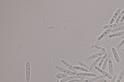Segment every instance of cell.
I'll list each match as a JSON object with an SVG mask.
<instances>
[{"mask_svg": "<svg viewBox=\"0 0 124 82\" xmlns=\"http://www.w3.org/2000/svg\"><path fill=\"white\" fill-rule=\"evenodd\" d=\"M117 75L115 74H114L110 82H115L116 78Z\"/></svg>", "mask_w": 124, "mask_h": 82, "instance_id": "cell-26", "label": "cell"}, {"mask_svg": "<svg viewBox=\"0 0 124 82\" xmlns=\"http://www.w3.org/2000/svg\"><path fill=\"white\" fill-rule=\"evenodd\" d=\"M124 30V26H121L112 29L111 32H114Z\"/></svg>", "mask_w": 124, "mask_h": 82, "instance_id": "cell-22", "label": "cell"}, {"mask_svg": "<svg viewBox=\"0 0 124 82\" xmlns=\"http://www.w3.org/2000/svg\"><path fill=\"white\" fill-rule=\"evenodd\" d=\"M85 77L78 76H73L67 77L66 78L61 80L60 82H66L72 80L84 79Z\"/></svg>", "mask_w": 124, "mask_h": 82, "instance_id": "cell-2", "label": "cell"}, {"mask_svg": "<svg viewBox=\"0 0 124 82\" xmlns=\"http://www.w3.org/2000/svg\"><path fill=\"white\" fill-rule=\"evenodd\" d=\"M124 76V69L121 71L116 82H120Z\"/></svg>", "mask_w": 124, "mask_h": 82, "instance_id": "cell-20", "label": "cell"}, {"mask_svg": "<svg viewBox=\"0 0 124 82\" xmlns=\"http://www.w3.org/2000/svg\"><path fill=\"white\" fill-rule=\"evenodd\" d=\"M112 29H107L104 31L98 38V40L100 41L110 32Z\"/></svg>", "mask_w": 124, "mask_h": 82, "instance_id": "cell-13", "label": "cell"}, {"mask_svg": "<svg viewBox=\"0 0 124 82\" xmlns=\"http://www.w3.org/2000/svg\"><path fill=\"white\" fill-rule=\"evenodd\" d=\"M89 79H86L84 80L81 82H89Z\"/></svg>", "mask_w": 124, "mask_h": 82, "instance_id": "cell-30", "label": "cell"}, {"mask_svg": "<svg viewBox=\"0 0 124 82\" xmlns=\"http://www.w3.org/2000/svg\"><path fill=\"white\" fill-rule=\"evenodd\" d=\"M123 24V22L119 23L104 25L103 27V29H107L114 28L122 26Z\"/></svg>", "mask_w": 124, "mask_h": 82, "instance_id": "cell-5", "label": "cell"}, {"mask_svg": "<svg viewBox=\"0 0 124 82\" xmlns=\"http://www.w3.org/2000/svg\"><path fill=\"white\" fill-rule=\"evenodd\" d=\"M122 51L124 52V48L122 50Z\"/></svg>", "mask_w": 124, "mask_h": 82, "instance_id": "cell-32", "label": "cell"}, {"mask_svg": "<svg viewBox=\"0 0 124 82\" xmlns=\"http://www.w3.org/2000/svg\"><path fill=\"white\" fill-rule=\"evenodd\" d=\"M94 67L97 71L101 73L105 77L110 79H112V76L109 74L104 70H102L99 67L95 66Z\"/></svg>", "mask_w": 124, "mask_h": 82, "instance_id": "cell-4", "label": "cell"}, {"mask_svg": "<svg viewBox=\"0 0 124 82\" xmlns=\"http://www.w3.org/2000/svg\"><path fill=\"white\" fill-rule=\"evenodd\" d=\"M124 44V39H123L121 42L115 48L116 50H117L119 49Z\"/></svg>", "mask_w": 124, "mask_h": 82, "instance_id": "cell-24", "label": "cell"}, {"mask_svg": "<svg viewBox=\"0 0 124 82\" xmlns=\"http://www.w3.org/2000/svg\"><path fill=\"white\" fill-rule=\"evenodd\" d=\"M76 75L82 76L89 77H95L97 76V75L95 74L88 72L79 73H78Z\"/></svg>", "mask_w": 124, "mask_h": 82, "instance_id": "cell-10", "label": "cell"}, {"mask_svg": "<svg viewBox=\"0 0 124 82\" xmlns=\"http://www.w3.org/2000/svg\"><path fill=\"white\" fill-rule=\"evenodd\" d=\"M111 50L114 59L116 61L117 63H119L120 61V59L116 49L113 47H112Z\"/></svg>", "mask_w": 124, "mask_h": 82, "instance_id": "cell-8", "label": "cell"}, {"mask_svg": "<svg viewBox=\"0 0 124 82\" xmlns=\"http://www.w3.org/2000/svg\"><path fill=\"white\" fill-rule=\"evenodd\" d=\"M60 61L61 63L68 67L70 70L74 72L76 74V75L78 74L77 70L73 68V66L66 61L63 59H61L60 60Z\"/></svg>", "mask_w": 124, "mask_h": 82, "instance_id": "cell-9", "label": "cell"}, {"mask_svg": "<svg viewBox=\"0 0 124 82\" xmlns=\"http://www.w3.org/2000/svg\"><path fill=\"white\" fill-rule=\"evenodd\" d=\"M105 77H106L103 75H100L92 78L89 80V82H93L100 79H103Z\"/></svg>", "mask_w": 124, "mask_h": 82, "instance_id": "cell-16", "label": "cell"}, {"mask_svg": "<svg viewBox=\"0 0 124 82\" xmlns=\"http://www.w3.org/2000/svg\"><path fill=\"white\" fill-rule=\"evenodd\" d=\"M108 65L109 74L112 76L113 73V64L112 60L110 58L108 61Z\"/></svg>", "mask_w": 124, "mask_h": 82, "instance_id": "cell-11", "label": "cell"}, {"mask_svg": "<svg viewBox=\"0 0 124 82\" xmlns=\"http://www.w3.org/2000/svg\"><path fill=\"white\" fill-rule=\"evenodd\" d=\"M107 80L104 79H102L93 82H108Z\"/></svg>", "mask_w": 124, "mask_h": 82, "instance_id": "cell-25", "label": "cell"}, {"mask_svg": "<svg viewBox=\"0 0 124 82\" xmlns=\"http://www.w3.org/2000/svg\"><path fill=\"white\" fill-rule=\"evenodd\" d=\"M110 54H108L103 63L102 69V70H104L105 69L107 64L108 63L109 60L110 58Z\"/></svg>", "mask_w": 124, "mask_h": 82, "instance_id": "cell-15", "label": "cell"}, {"mask_svg": "<svg viewBox=\"0 0 124 82\" xmlns=\"http://www.w3.org/2000/svg\"><path fill=\"white\" fill-rule=\"evenodd\" d=\"M124 14L120 20V23L123 22L124 21Z\"/></svg>", "mask_w": 124, "mask_h": 82, "instance_id": "cell-28", "label": "cell"}, {"mask_svg": "<svg viewBox=\"0 0 124 82\" xmlns=\"http://www.w3.org/2000/svg\"><path fill=\"white\" fill-rule=\"evenodd\" d=\"M84 79H78L77 81L74 82H81L84 80Z\"/></svg>", "mask_w": 124, "mask_h": 82, "instance_id": "cell-27", "label": "cell"}, {"mask_svg": "<svg viewBox=\"0 0 124 82\" xmlns=\"http://www.w3.org/2000/svg\"><path fill=\"white\" fill-rule=\"evenodd\" d=\"M73 68L76 70H79L86 72H88L89 71L88 70L82 67L76 65L73 66Z\"/></svg>", "mask_w": 124, "mask_h": 82, "instance_id": "cell-18", "label": "cell"}, {"mask_svg": "<svg viewBox=\"0 0 124 82\" xmlns=\"http://www.w3.org/2000/svg\"><path fill=\"white\" fill-rule=\"evenodd\" d=\"M55 68L59 71L69 75L71 76L76 75V74L74 72L64 69L60 66H56Z\"/></svg>", "mask_w": 124, "mask_h": 82, "instance_id": "cell-1", "label": "cell"}, {"mask_svg": "<svg viewBox=\"0 0 124 82\" xmlns=\"http://www.w3.org/2000/svg\"><path fill=\"white\" fill-rule=\"evenodd\" d=\"M121 10L122 9L120 8L116 11L110 20L109 22L110 24H112L116 20L119 15L121 12Z\"/></svg>", "mask_w": 124, "mask_h": 82, "instance_id": "cell-7", "label": "cell"}, {"mask_svg": "<svg viewBox=\"0 0 124 82\" xmlns=\"http://www.w3.org/2000/svg\"><path fill=\"white\" fill-rule=\"evenodd\" d=\"M77 63L82 67L88 70L89 69V67L85 64L80 61H78Z\"/></svg>", "mask_w": 124, "mask_h": 82, "instance_id": "cell-23", "label": "cell"}, {"mask_svg": "<svg viewBox=\"0 0 124 82\" xmlns=\"http://www.w3.org/2000/svg\"><path fill=\"white\" fill-rule=\"evenodd\" d=\"M102 57V56L96 59L91 64L89 67V70L92 69L100 61Z\"/></svg>", "mask_w": 124, "mask_h": 82, "instance_id": "cell-14", "label": "cell"}, {"mask_svg": "<svg viewBox=\"0 0 124 82\" xmlns=\"http://www.w3.org/2000/svg\"><path fill=\"white\" fill-rule=\"evenodd\" d=\"M124 14V9L121 11L116 20V23H118Z\"/></svg>", "mask_w": 124, "mask_h": 82, "instance_id": "cell-21", "label": "cell"}, {"mask_svg": "<svg viewBox=\"0 0 124 82\" xmlns=\"http://www.w3.org/2000/svg\"><path fill=\"white\" fill-rule=\"evenodd\" d=\"M121 39H124V35L121 37Z\"/></svg>", "mask_w": 124, "mask_h": 82, "instance_id": "cell-31", "label": "cell"}, {"mask_svg": "<svg viewBox=\"0 0 124 82\" xmlns=\"http://www.w3.org/2000/svg\"><path fill=\"white\" fill-rule=\"evenodd\" d=\"M78 79H76L68 81L66 82H74L77 81Z\"/></svg>", "mask_w": 124, "mask_h": 82, "instance_id": "cell-29", "label": "cell"}, {"mask_svg": "<svg viewBox=\"0 0 124 82\" xmlns=\"http://www.w3.org/2000/svg\"><path fill=\"white\" fill-rule=\"evenodd\" d=\"M106 52H101L93 54L88 57L86 59L87 61H89L92 59L99 57L104 55Z\"/></svg>", "mask_w": 124, "mask_h": 82, "instance_id": "cell-6", "label": "cell"}, {"mask_svg": "<svg viewBox=\"0 0 124 82\" xmlns=\"http://www.w3.org/2000/svg\"><path fill=\"white\" fill-rule=\"evenodd\" d=\"M108 54V52H106L105 54L102 57V58H101L99 63L98 65V67H100L101 66L102 64L103 63L106 57L107 56Z\"/></svg>", "mask_w": 124, "mask_h": 82, "instance_id": "cell-19", "label": "cell"}, {"mask_svg": "<svg viewBox=\"0 0 124 82\" xmlns=\"http://www.w3.org/2000/svg\"><path fill=\"white\" fill-rule=\"evenodd\" d=\"M26 80L27 82H29L30 77V63L28 61L26 63Z\"/></svg>", "mask_w": 124, "mask_h": 82, "instance_id": "cell-3", "label": "cell"}, {"mask_svg": "<svg viewBox=\"0 0 124 82\" xmlns=\"http://www.w3.org/2000/svg\"><path fill=\"white\" fill-rule=\"evenodd\" d=\"M124 35V31L118 32L116 33L109 34L104 37H108L109 38H112L116 37H119L121 36H123Z\"/></svg>", "mask_w": 124, "mask_h": 82, "instance_id": "cell-12", "label": "cell"}, {"mask_svg": "<svg viewBox=\"0 0 124 82\" xmlns=\"http://www.w3.org/2000/svg\"><path fill=\"white\" fill-rule=\"evenodd\" d=\"M56 82H60L59 80H57Z\"/></svg>", "mask_w": 124, "mask_h": 82, "instance_id": "cell-33", "label": "cell"}, {"mask_svg": "<svg viewBox=\"0 0 124 82\" xmlns=\"http://www.w3.org/2000/svg\"><path fill=\"white\" fill-rule=\"evenodd\" d=\"M67 74L64 73H58L56 76V77L59 79H64L67 77Z\"/></svg>", "mask_w": 124, "mask_h": 82, "instance_id": "cell-17", "label": "cell"}]
</instances>
